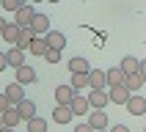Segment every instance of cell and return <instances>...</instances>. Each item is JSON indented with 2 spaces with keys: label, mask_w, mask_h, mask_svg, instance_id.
<instances>
[{
  "label": "cell",
  "mask_w": 146,
  "mask_h": 132,
  "mask_svg": "<svg viewBox=\"0 0 146 132\" xmlns=\"http://www.w3.org/2000/svg\"><path fill=\"white\" fill-rule=\"evenodd\" d=\"M88 82H91V88H108V72L91 69L88 72Z\"/></svg>",
  "instance_id": "14"
},
{
  "label": "cell",
  "mask_w": 146,
  "mask_h": 132,
  "mask_svg": "<svg viewBox=\"0 0 146 132\" xmlns=\"http://www.w3.org/2000/svg\"><path fill=\"white\" fill-rule=\"evenodd\" d=\"M31 30L36 33V36H47V33L52 30V28H50V16L36 11V16H33V22H31Z\"/></svg>",
  "instance_id": "3"
},
{
  "label": "cell",
  "mask_w": 146,
  "mask_h": 132,
  "mask_svg": "<svg viewBox=\"0 0 146 132\" xmlns=\"http://www.w3.org/2000/svg\"><path fill=\"white\" fill-rule=\"evenodd\" d=\"M88 124L97 132L99 129H108V113H105V110H91V113H88Z\"/></svg>",
  "instance_id": "11"
},
{
  "label": "cell",
  "mask_w": 146,
  "mask_h": 132,
  "mask_svg": "<svg viewBox=\"0 0 146 132\" xmlns=\"http://www.w3.org/2000/svg\"><path fill=\"white\" fill-rule=\"evenodd\" d=\"M47 3H58V0H47Z\"/></svg>",
  "instance_id": "37"
},
{
  "label": "cell",
  "mask_w": 146,
  "mask_h": 132,
  "mask_svg": "<svg viewBox=\"0 0 146 132\" xmlns=\"http://www.w3.org/2000/svg\"><path fill=\"white\" fill-rule=\"evenodd\" d=\"M124 82H127V74L121 72V66L108 69V88H116V85H124Z\"/></svg>",
  "instance_id": "12"
},
{
  "label": "cell",
  "mask_w": 146,
  "mask_h": 132,
  "mask_svg": "<svg viewBox=\"0 0 146 132\" xmlns=\"http://www.w3.org/2000/svg\"><path fill=\"white\" fill-rule=\"evenodd\" d=\"M119 66H121V72H124V74H138V72H141V61H138L135 55L121 58V63H119Z\"/></svg>",
  "instance_id": "19"
},
{
  "label": "cell",
  "mask_w": 146,
  "mask_h": 132,
  "mask_svg": "<svg viewBox=\"0 0 146 132\" xmlns=\"http://www.w3.org/2000/svg\"><path fill=\"white\" fill-rule=\"evenodd\" d=\"M72 118H74V113H72L69 105H55V110H52V121H55L58 127H66Z\"/></svg>",
  "instance_id": "4"
},
{
  "label": "cell",
  "mask_w": 146,
  "mask_h": 132,
  "mask_svg": "<svg viewBox=\"0 0 146 132\" xmlns=\"http://www.w3.org/2000/svg\"><path fill=\"white\" fill-rule=\"evenodd\" d=\"M33 16H36V11H33V3H25V6L14 14V22L19 25V28H31Z\"/></svg>",
  "instance_id": "2"
},
{
  "label": "cell",
  "mask_w": 146,
  "mask_h": 132,
  "mask_svg": "<svg viewBox=\"0 0 146 132\" xmlns=\"http://www.w3.org/2000/svg\"><path fill=\"white\" fill-rule=\"evenodd\" d=\"M6 66H8V55H6V52H0V72H3Z\"/></svg>",
  "instance_id": "30"
},
{
  "label": "cell",
  "mask_w": 146,
  "mask_h": 132,
  "mask_svg": "<svg viewBox=\"0 0 146 132\" xmlns=\"http://www.w3.org/2000/svg\"><path fill=\"white\" fill-rule=\"evenodd\" d=\"M31 3H41V0H31ZM44 3H47V0H44Z\"/></svg>",
  "instance_id": "36"
},
{
  "label": "cell",
  "mask_w": 146,
  "mask_h": 132,
  "mask_svg": "<svg viewBox=\"0 0 146 132\" xmlns=\"http://www.w3.org/2000/svg\"><path fill=\"white\" fill-rule=\"evenodd\" d=\"M141 74H143V80H146V58L141 61Z\"/></svg>",
  "instance_id": "33"
},
{
  "label": "cell",
  "mask_w": 146,
  "mask_h": 132,
  "mask_svg": "<svg viewBox=\"0 0 146 132\" xmlns=\"http://www.w3.org/2000/svg\"><path fill=\"white\" fill-rule=\"evenodd\" d=\"M0 6L6 8V11H14V14H17V11L25 6V0H0Z\"/></svg>",
  "instance_id": "26"
},
{
  "label": "cell",
  "mask_w": 146,
  "mask_h": 132,
  "mask_svg": "<svg viewBox=\"0 0 146 132\" xmlns=\"http://www.w3.org/2000/svg\"><path fill=\"white\" fill-rule=\"evenodd\" d=\"M108 94H110V102L113 105H127L132 96V91L127 88V85H116V88H108Z\"/></svg>",
  "instance_id": "5"
},
{
  "label": "cell",
  "mask_w": 146,
  "mask_h": 132,
  "mask_svg": "<svg viewBox=\"0 0 146 132\" xmlns=\"http://www.w3.org/2000/svg\"><path fill=\"white\" fill-rule=\"evenodd\" d=\"M74 132H97V129H94V127L86 121V124H77V127H74Z\"/></svg>",
  "instance_id": "29"
},
{
  "label": "cell",
  "mask_w": 146,
  "mask_h": 132,
  "mask_svg": "<svg viewBox=\"0 0 146 132\" xmlns=\"http://www.w3.org/2000/svg\"><path fill=\"white\" fill-rule=\"evenodd\" d=\"M17 82H19V85H33V82H36V69H33V66H19V69H17Z\"/></svg>",
  "instance_id": "9"
},
{
  "label": "cell",
  "mask_w": 146,
  "mask_h": 132,
  "mask_svg": "<svg viewBox=\"0 0 146 132\" xmlns=\"http://www.w3.org/2000/svg\"><path fill=\"white\" fill-rule=\"evenodd\" d=\"M0 132H14V127H3V129H0Z\"/></svg>",
  "instance_id": "34"
},
{
  "label": "cell",
  "mask_w": 146,
  "mask_h": 132,
  "mask_svg": "<svg viewBox=\"0 0 146 132\" xmlns=\"http://www.w3.org/2000/svg\"><path fill=\"white\" fill-rule=\"evenodd\" d=\"M110 132H130V127H124V124H116V127H110Z\"/></svg>",
  "instance_id": "31"
},
{
  "label": "cell",
  "mask_w": 146,
  "mask_h": 132,
  "mask_svg": "<svg viewBox=\"0 0 146 132\" xmlns=\"http://www.w3.org/2000/svg\"><path fill=\"white\" fill-rule=\"evenodd\" d=\"M74 96H77V91L72 85H58L55 88V105H72Z\"/></svg>",
  "instance_id": "6"
},
{
  "label": "cell",
  "mask_w": 146,
  "mask_h": 132,
  "mask_svg": "<svg viewBox=\"0 0 146 132\" xmlns=\"http://www.w3.org/2000/svg\"><path fill=\"white\" fill-rule=\"evenodd\" d=\"M22 121V116H19V110H17L14 105L8 107L6 113H3V127H17V124Z\"/></svg>",
  "instance_id": "21"
},
{
  "label": "cell",
  "mask_w": 146,
  "mask_h": 132,
  "mask_svg": "<svg viewBox=\"0 0 146 132\" xmlns=\"http://www.w3.org/2000/svg\"><path fill=\"white\" fill-rule=\"evenodd\" d=\"M91 69H94V66H91L86 58H72V61H69V72L72 74H88Z\"/></svg>",
  "instance_id": "16"
},
{
  "label": "cell",
  "mask_w": 146,
  "mask_h": 132,
  "mask_svg": "<svg viewBox=\"0 0 146 132\" xmlns=\"http://www.w3.org/2000/svg\"><path fill=\"white\" fill-rule=\"evenodd\" d=\"M127 113H132V116H143L146 113V99L141 96V94H132L130 96V102H127Z\"/></svg>",
  "instance_id": "8"
},
{
  "label": "cell",
  "mask_w": 146,
  "mask_h": 132,
  "mask_svg": "<svg viewBox=\"0 0 146 132\" xmlns=\"http://www.w3.org/2000/svg\"><path fill=\"white\" fill-rule=\"evenodd\" d=\"M124 85L135 94L138 88H143V85H146V80H143V74H141V72H138V74H127V82H124Z\"/></svg>",
  "instance_id": "23"
},
{
  "label": "cell",
  "mask_w": 146,
  "mask_h": 132,
  "mask_svg": "<svg viewBox=\"0 0 146 132\" xmlns=\"http://www.w3.org/2000/svg\"><path fill=\"white\" fill-rule=\"evenodd\" d=\"M17 110H19V116H22V121H31V118H36V105H33L31 99H22L19 105H14Z\"/></svg>",
  "instance_id": "17"
},
{
  "label": "cell",
  "mask_w": 146,
  "mask_h": 132,
  "mask_svg": "<svg viewBox=\"0 0 146 132\" xmlns=\"http://www.w3.org/2000/svg\"><path fill=\"white\" fill-rule=\"evenodd\" d=\"M88 102L94 110H105L108 105H110V94H108V88H91L88 91Z\"/></svg>",
  "instance_id": "1"
},
{
  "label": "cell",
  "mask_w": 146,
  "mask_h": 132,
  "mask_svg": "<svg viewBox=\"0 0 146 132\" xmlns=\"http://www.w3.org/2000/svg\"><path fill=\"white\" fill-rule=\"evenodd\" d=\"M33 39H36V33H33L31 28H22V33H19V41H17V47H19V50H31Z\"/></svg>",
  "instance_id": "22"
},
{
  "label": "cell",
  "mask_w": 146,
  "mask_h": 132,
  "mask_svg": "<svg viewBox=\"0 0 146 132\" xmlns=\"http://www.w3.org/2000/svg\"><path fill=\"white\" fill-rule=\"evenodd\" d=\"M0 129H3V113H0Z\"/></svg>",
  "instance_id": "35"
},
{
  "label": "cell",
  "mask_w": 146,
  "mask_h": 132,
  "mask_svg": "<svg viewBox=\"0 0 146 132\" xmlns=\"http://www.w3.org/2000/svg\"><path fill=\"white\" fill-rule=\"evenodd\" d=\"M6 28H8V22L3 19V16H0V36H3V30H6Z\"/></svg>",
  "instance_id": "32"
},
{
  "label": "cell",
  "mask_w": 146,
  "mask_h": 132,
  "mask_svg": "<svg viewBox=\"0 0 146 132\" xmlns=\"http://www.w3.org/2000/svg\"><path fill=\"white\" fill-rule=\"evenodd\" d=\"M47 50H50V44H47V39H44V36H36V39H33V44H31V55L44 58V55H47Z\"/></svg>",
  "instance_id": "20"
},
{
  "label": "cell",
  "mask_w": 146,
  "mask_h": 132,
  "mask_svg": "<svg viewBox=\"0 0 146 132\" xmlns=\"http://www.w3.org/2000/svg\"><path fill=\"white\" fill-rule=\"evenodd\" d=\"M8 66H14V69H19V66H25V50H19L14 44V47H8Z\"/></svg>",
  "instance_id": "15"
},
{
  "label": "cell",
  "mask_w": 146,
  "mask_h": 132,
  "mask_svg": "<svg viewBox=\"0 0 146 132\" xmlns=\"http://www.w3.org/2000/svg\"><path fill=\"white\" fill-rule=\"evenodd\" d=\"M6 96L11 99V105H19V102H22L25 99V85H19V82H8L6 85Z\"/></svg>",
  "instance_id": "10"
},
{
  "label": "cell",
  "mask_w": 146,
  "mask_h": 132,
  "mask_svg": "<svg viewBox=\"0 0 146 132\" xmlns=\"http://www.w3.org/2000/svg\"><path fill=\"white\" fill-rule=\"evenodd\" d=\"M25 3H31V0H25Z\"/></svg>",
  "instance_id": "39"
},
{
  "label": "cell",
  "mask_w": 146,
  "mask_h": 132,
  "mask_svg": "<svg viewBox=\"0 0 146 132\" xmlns=\"http://www.w3.org/2000/svg\"><path fill=\"white\" fill-rule=\"evenodd\" d=\"M74 91H80V88H91V82H88V74H72V82H69Z\"/></svg>",
  "instance_id": "25"
},
{
  "label": "cell",
  "mask_w": 146,
  "mask_h": 132,
  "mask_svg": "<svg viewBox=\"0 0 146 132\" xmlns=\"http://www.w3.org/2000/svg\"><path fill=\"white\" fill-rule=\"evenodd\" d=\"M44 39H47L50 50H64V47H66V36H64L61 30H50L47 36H44Z\"/></svg>",
  "instance_id": "18"
},
{
  "label": "cell",
  "mask_w": 146,
  "mask_h": 132,
  "mask_svg": "<svg viewBox=\"0 0 146 132\" xmlns=\"http://www.w3.org/2000/svg\"><path fill=\"white\" fill-rule=\"evenodd\" d=\"M8 107H11V99L6 96V91H3V94H0V113H6Z\"/></svg>",
  "instance_id": "28"
},
{
  "label": "cell",
  "mask_w": 146,
  "mask_h": 132,
  "mask_svg": "<svg viewBox=\"0 0 146 132\" xmlns=\"http://www.w3.org/2000/svg\"><path fill=\"white\" fill-rule=\"evenodd\" d=\"M143 132H146V129H143Z\"/></svg>",
  "instance_id": "40"
},
{
  "label": "cell",
  "mask_w": 146,
  "mask_h": 132,
  "mask_svg": "<svg viewBox=\"0 0 146 132\" xmlns=\"http://www.w3.org/2000/svg\"><path fill=\"white\" fill-rule=\"evenodd\" d=\"M25 124H28V132H47V118H41V116H36Z\"/></svg>",
  "instance_id": "24"
},
{
  "label": "cell",
  "mask_w": 146,
  "mask_h": 132,
  "mask_svg": "<svg viewBox=\"0 0 146 132\" xmlns=\"http://www.w3.org/2000/svg\"><path fill=\"white\" fill-rule=\"evenodd\" d=\"M69 107H72L74 116H88L91 110H94V107H91V102H88V96H80V94L72 99V105H69Z\"/></svg>",
  "instance_id": "7"
},
{
  "label": "cell",
  "mask_w": 146,
  "mask_h": 132,
  "mask_svg": "<svg viewBox=\"0 0 146 132\" xmlns=\"http://www.w3.org/2000/svg\"><path fill=\"white\" fill-rule=\"evenodd\" d=\"M44 61H47L50 66H55L58 61H61V50H47V55H44Z\"/></svg>",
  "instance_id": "27"
},
{
  "label": "cell",
  "mask_w": 146,
  "mask_h": 132,
  "mask_svg": "<svg viewBox=\"0 0 146 132\" xmlns=\"http://www.w3.org/2000/svg\"><path fill=\"white\" fill-rule=\"evenodd\" d=\"M19 33H22V28H19V25H17V22H8V28L3 30V36H0V39L6 41V44H11V47H14L17 41H19Z\"/></svg>",
  "instance_id": "13"
},
{
  "label": "cell",
  "mask_w": 146,
  "mask_h": 132,
  "mask_svg": "<svg viewBox=\"0 0 146 132\" xmlns=\"http://www.w3.org/2000/svg\"><path fill=\"white\" fill-rule=\"evenodd\" d=\"M99 132H110V129H99Z\"/></svg>",
  "instance_id": "38"
}]
</instances>
